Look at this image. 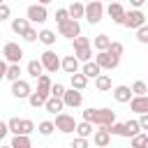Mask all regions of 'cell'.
<instances>
[{
  "label": "cell",
  "mask_w": 148,
  "mask_h": 148,
  "mask_svg": "<svg viewBox=\"0 0 148 148\" xmlns=\"http://www.w3.org/2000/svg\"><path fill=\"white\" fill-rule=\"evenodd\" d=\"M83 118L86 120H90L92 125H113L116 123V111H111V109H86L83 111Z\"/></svg>",
  "instance_id": "cell-1"
},
{
  "label": "cell",
  "mask_w": 148,
  "mask_h": 148,
  "mask_svg": "<svg viewBox=\"0 0 148 148\" xmlns=\"http://www.w3.org/2000/svg\"><path fill=\"white\" fill-rule=\"evenodd\" d=\"M76 120H74V116H69V113H65V111H60V113H56V127L62 132V134H72V132H76Z\"/></svg>",
  "instance_id": "cell-2"
},
{
  "label": "cell",
  "mask_w": 148,
  "mask_h": 148,
  "mask_svg": "<svg viewBox=\"0 0 148 148\" xmlns=\"http://www.w3.org/2000/svg\"><path fill=\"white\" fill-rule=\"evenodd\" d=\"M102 14H104V5H102L99 0H90V2L86 5V21H88L90 25L99 23V21H102Z\"/></svg>",
  "instance_id": "cell-3"
},
{
  "label": "cell",
  "mask_w": 148,
  "mask_h": 148,
  "mask_svg": "<svg viewBox=\"0 0 148 148\" xmlns=\"http://www.w3.org/2000/svg\"><path fill=\"white\" fill-rule=\"evenodd\" d=\"M58 32L67 39H74L81 35V25H79V18H67L65 23H58Z\"/></svg>",
  "instance_id": "cell-4"
},
{
  "label": "cell",
  "mask_w": 148,
  "mask_h": 148,
  "mask_svg": "<svg viewBox=\"0 0 148 148\" xmlns=\"http://www.w3.org/2000/svg\"><path fill=\"white\" fill-rule=\"evenodd\" d=\"M146 23V14L141 12V9H130L127 14H125V21H123V25L125 28H132V30H136V28H141Z\"/></svg>",
  "instance_id": "cell-5"
},
{
  "label": "cell",
  "mask_w": 148,
  "mask_h": 148,
  "mask_svg": "<svg viewBox=\"0 0 148 148\" xmlns=\"http://www.w3.org/2000/svg\"><path fill=\"white\" fill-rule=\"evenodd\" d=\"M42 62H44V69L46 72H51V74H56L58 69H62V60L56 56V51H51V49H46L44 53H42Z\"/></svg>",
  "instance_id": "cell-6"
},
{
  "label": "cell",
  "mask_w": 148,
  "mask_h": 148,
  "mask_svg": "<svg viewBox=\"0 0 148 148\" xmlns=\"http://www.w3.org/2000/svg\"><path fill=\"white\" fill-rule=\"evenodd\" d=\"M25 16L30 18V23H44V21L49 18L46 5H42V2H37V5H30V7H28V12H25Z\"/></svg>",
  "instance_id": "cell-7"
},
{
  "label": "cell",
  "mask_w": 148,
  "mask_h": 148,
  "mask_svg": "<svg viewBox=\"0 0 148 148\" xmlns=\"http://www.w3.org/2000/svg\"><path fill=\"white\" fill-rule=\"evenodd\" d=\"M2 58L9 60V62H21V58H23V49H21L16 42H7V44L2 46Z\"/></svg>",
  "instance_id": "cell-8"
},
{
  "label": "cell",
  "mask_w": 148,
  "mask_h": 148,
  "mask_svg": "<svg viewBox=\"0 0 148 148\" xmlns=\"http://www.w3.org/2000/svg\"><path fill=\"white\" fill-rule=\"evenodd\" d=\"M95 60L99 62V67L102 69H116L118 67V62H120V58L118 56H113V53H109V51H97V56H95Z\"/></svg>",
  "instance_id": "cell-9"
},
{
  "label": "cell",
  "mask_w": 148,
  "mask_h": 148,
  "mask_svg": "<svg viewBox=\"0 0 148 148\" xmlns=\"http://www.w3.org/2000/svg\"><path fill=\"white\" fill-rule=\"evenodd\" d=\"M30 92H32V88H30V83H28L25 79H16V81H12V95H14L16 99H28Z\"/></svg>",
  "instance_id": "cell-10"
},
{
  "label": "cell",
  "mask_w": 148,
  "mask_h": 148,
  "mask_svg": "<svg viewBox=\"0 0 148 148\" xmlns=\"http://www.w3.org/2000/svg\"><path fill=\"white\" fill-rule=\"evenodd\" d=\"M106 14L111 16V21L113 23H118V25H123V21H125V14H127V9L118 2V0H113V2H109V7H106Z\"/></svg>",
  "instance_id": "cell-11"
},
{
  "label": "cell",
  "mask_w": 148,
  "mask_h": 148,
  "mask_svg": "<svg viewBox=\"0 0 148 148\" xmlns=\"http://www.w3.org/2000/svg\"><path fill=\"white\" fill-rule=\"evenodd\" d=\"M62 99H65V106H72V109H79V106L83 104V95H81L79 88H69V90H65Z\"/></svg>",
  "instance_id": "cell-12"
},
{
  "label": "cell",
  "mask_w": 148,
  "mask_h": 148,
  "mask_svg": "<svg viewBox=\"0 0 148 148\" xmlns=\"http://www.w3.org/2000/svg\"><path fill=\"white\" fill-rule=\"evenodd\" d=\"M92 143L99 146V148L109 146L111 143V130L106 125H99V130H95V134H92Z\"/></svg>",
  "instance_id": "cell-13"
},
{
  "label": "cell",
  "mask_w": 148,
  "mask_h": 148,
  "mask_svg": "<svg viewBox=\"0 0 148 148\" xmlns=\"http://www.w3.org/2000/svg\"><path fill=\"white\" fill-rule=\"evenodd\" d=\"M132 97H134V90H132L130 86H116V88H113V99H116V102L127 104Z\"/></svg>",
  "instance_id": "cell-14"
},
{
  "label": "cell",
  "mask_w": 148,
  "mask_h": 148,
  "mask_svg": "<svg viewBox=\"0 0 148 148\" xmlns=\"http://www.w3.org/2000/svg\"><path fill=\"white\" fill-rule=\"evenodd\" d=\"M130 109L134 113H146L148 111V95H134L130 99Z\"/></svg>",
  "instance_id": "cell-15"
},
{
  "label": "cell",
  "mask_w": 148,
  "mask_h": 148,
  "mask_svg": "<svg viewBox=\"0 0 148 148\" xmlns=\"http://www.w3.org/2000/svg\"><path fill=\"white\" fill-rule=\"evenodd\" d=\"M81 72H83L88 79H97V76L102 74V67H99V62H97V60H88V62H83Z\"/></svg>",
  "instance_id": "cell-16"
},
{
  "label": "cell",
  "mask_w": 148,
  "mask_h": 148,
  "mask_svg": "<svg viewBox=\"0 0 148 148\" xmlns=\"http://www.w3.org/2000/svg\"><path fill=\"white\" fill-rule=\"evenodd\" d=\"M44 109H46L49 113H60V111L65 109V99H62V97H56V95H51V97L46 99Z\"/></svg>",
  "instance_id": "cell-17"
},
{
  "label": "cell",
  "mask_w": 148,
  "mask_h": 148,
  "mask_svg": "<svg viewBox=\"0 0 148 148\" xmlns=\"http://www.w3.org/2000/svg\"><path fill=\"white\" fill-rule=\"evenodd\" d=\"M79 58H76V53L74 56H65L62 58V72L65 74H74V72H79Z\"/></svg>",
  "instance_id": "cell-18"
},
{
  "label": "cell",
  "mask_w": 148,
  "mask_h": 148,
  "mask_svg": "<svg viewBox=\"0 0 148 148\" xmlns=\"http://www.w3.org/2000/svg\"><path fill=\"white\" fill-rule=\"evenodd\" d=\"M51 86H53V81L49 79V74H42L37 79V92H42L44 97H51Z\"/></svg>",
  "instance_id": "cell-19"
},
{
  "label": "cell",
  "mask_w": 148,
  "mask_h": 148,
  "mask_svg": "<svg viewBox=\"0 0 148 148\" xmlns=\"http://www.w3.org/2000/svg\"><path fill=\"white\" fill-rule=\"evenodd\" d=\"M28 28H30V18H28V16H25V18H12V30H14L18 37H23Z\"/></svg>",
  "instance_id": "cell-20"
},
{
  "label": "cell",
  "mask_w": 148,
  "mask_h": 148,
  "mask_svg": "<svg viewBox=\"0 0 148 148\" xmlns=\"http://www.w3.org/2000/svg\"><path fill=\"white\" fill-rule=\"evenodd\" d=\"M67 9H69V16H72V18H86V5H83L81 0H74Z\"/></svg>",
  "instance_id": "cell-21"
},
{
  "label": "cell",
  "mask_w": 148,
  "mask_h": 148,
  "mask_svg": "<svg viewBox=\"0 0 148 148\" xmlns=\"http://www.w3.org/2000/svg\"><path fill=\"white\" fill-rule=\"evenodd\" d=\"M28 74H30L32 79H39V76L44 74V62H42V58H39V60H30V62H28Z\"/></svg>",
  "instance_id": "cell-22"
},
{
  "label": "cell",
  "mask_w": 148,
  "mask_h": 148,
  "mask_svg": "<svg viewBox=\"0 0 148 148\" xmlns=\"http://www.w3.org/2000/svg\"><path fill=\"white\" fill-rule=\"evenodd\" d=\"M69 81H72V88H79V90H83V88L88 86V76H86L83 72H74V74H69Z\"/></svg>",
  "instance_id": "cell-23"
},
{
  "label": "cell",
  "mask_w": 148,
  "mask_h": 148,
  "mask_svg": "<svg viewBox=\"0 0 148 148\" xmlns=\"http://www.w3.org/2000/svg\"><path fill=\"white\" fill-rule=\"evenodd\" d=\"M46 99H49V97H44V95H42V92H37V90H32V92H30V97H28V102H30V106H32V109L44 106V104H46Z\"/></svg>",
  "instance_id": "cell-24"
},
{
  "label": "cell",
  "mask_w": 148,
  "mask_h": 148,
  "mask_svg": "<svg viewBox=\"0 0 148 148\" xmlns=\"http://www.w3.org/2000/svg\"><path fill=\"white\" fill-rule=\"evenodd\" d=\"M32 143H30V136L28 134H14V139H12V148H30Z\"/></svg>",
  "instance_id": "cell-25"
},
{
  "label": "cell",
  "mask_w": 148,
  "mask_h": 148,
  "mask_svg": "<svg viewBox=\"0 0 148 148\" xmlns=\"http://www.w3.org/2000/svg\"><path fill=\"white\" fill-rule=\"evenodd\" d=\"M109 44H111V37H109V35H97V37L92 39V46H95L97 51H106Z\"/></svg>",
  "instance_id": "cell-26"
},
{
  "label": "cell",
  "mask_w": 148,
  "mask_h": 148,
  "mask_svg": "<svg viewBox=\"0 0 148 148\" xmlns=\"http://www.w3.org/2000/svg\"><path fill=\"white\" fill-rule=\"evenodd\" d=\"M5 79H7V81H16V79H21V65H18V62H9Z\"/></svg>",
  "instance_id": "cell-27"
},
{
  "label": "cell",
  "mask_w": 148,
  "mask_h": 148,
  "mask_svg": "<svg viewBox=\"0 0 148 148\" xmlns=\"http://www.w3.org/2000/svg\"><path fill=\"white\" fill-rule=\"evenodd\" d=\"M95 88L102 90V92H104V90H111V76H109V74H99V76L95 79Z\"/></svg>",
  "instance_id": "cell-28"
},
{
  "label": "cell",
  "mask_w": 148,
  "mask_h": 148,
  "mask_svg": "<svg viewBox=\"0 0 148 148\" xmlns=\"http://www.w3.org/2000/svg\"><path fill=\"white\" fill-rule=\"evenodd\" d=\"M53 130H58V127H56V123H51V120H42V123L37 125V132H39L42 136H51Z\"/></svg>",
  "instance_id": "cell-29"
},
{
  "label": "cell",
  "mask_w": 148,
  "mask_h": 148,
  "mask_svg": "<svg viewBox=\"0 0 148 148\" xmlns=\"http://www.w3.org/2000/svg\"><path fill=\"white\" fill-rule=\"evenodd\" d=\"M139 132H141V123H139V120H127V123H125V136H127V139H132V136L139 134Z\"/></svg>",
  "instance_id": "cell-30"
},
{
  "label": "cell",
  "mask_w": 148,
  "mask_h": 148,
  "mask_svg": "<svg viewBox=\"0 0 148 148\" xmlns=\"http://www.w3.org/2000/svg\"><path fill=\"white\" fill-rule=\"evenodd\" d=\"M39 42L44 46H53L56 44V32L53 30H39Z\"/></svg>",
  "instance_id": "cell-31"
},
{
  "label": "cell",
  "mask_w": 148,
  "mask_h": 148,
  "mask_svg": "<svg viewBox=\"0 0 148 148\" xmlns=\"http://www.w3.org/2000/svg\"><path fill=\"white\" fill-rule=\"evenodd\" d=\"M76 134H79V136H90V134H92V123L83 118V120L76 125Z\"/></svg>",
  "instance_id": "cell-32"
},
{
  "label": "cell",
  "mask_w": 148,
  "mask_h": 148,
  "mask_svg": "<svg viewBox=\"0 0 148 148\" xmlns=\"http://www.w3.org/2000/svg\"><path fill=\"white\" fill-rule=\"evenodd\" d=\"M74 53H76V58H79L81 62H88V60L92 58V49H90V44H88V46H81V49H74Z\"/></svg>",
  "instance_id": "cell-33"
},
{
  "label": "cell",
  "mask_w": 148,
  "mask_h": 148,
  "mask_svg": "<svg viewBox=\"0 0 148 148\" xmlns=\"http://www.w3.org/2000/svg\"><path fill=\"white\" fill-rule=\"evenodd\" d=\"M130 143H132L134 148H143V146H148V132H146V134H141V132L134 134V136L130 139Z\"/></svg>",
  "instance_id": "cell-34"
},
{
  "label": "cell",
  "mask_w": 148,
  "mask_h": 148,
  "mask_svg": "<svg viewBox=\"0 0 148 148\" xmlns=\"http://www.w3.org/2000/svg\"><path fill=\"white\" fill-rule=\"evenodd\" d=\"M30 132H35V123L28 118H21V132L18 134H30Z\"/></svg>",
  "instance_id": "cell-35"
},
{
  "label": "cell",
  "mask_w": 148,
  "mask_h": 148,
  "mask_svg": "<svg viewBox=\"0 0 148 148\" xmlns=\"http://www.w3.org/2000/svg\"><path fill=\"white\" fill-rule=\"evenodd\" d=\"M136 42L148 44V25H146V23H143L141 28H136Z\"/></svg>",
  "instance_id": "cell-36"
},
{
  "label": "cell",
  "mask_w": 148,
  "mask_h": 148,
  "mask_svg": "<svg viewBox=\"0 0 148 148\" xmlns=\"http://www.w3.org/2000/svg\"><path fill=\"white\" fill-rule=\"evenodd\" d=\"M106 51H109V53H113V56H118V58H120V56H123V51H125V46H123V44H120V42H111V44H109V49H106Z\"/></svg>",
  "instance_id": "cell-37"
},
{
  "label": "cell",
  "mask_w": 148,
  "mask_h": 148,
  "mask_svg": "<svg viewBox=\"0 0 148 148\" xmlns=\"http://www.w3.org/2000/svg\"><path fill=\"white\" fill-rule=\"evenodd\" d=\"M132 90H134V95H148V86L143 81H134L132 83Z\"/></svg>",
  "instance_id": "cell-38"
},
{
  "label": "cell",
  "mask_w": 148,
  "mask_h": 148,
  "mask_svg": "<svg viewBox=\"0 0 148 148\" xmlns=\"http://www.w3.org/2000/svg\"><path fill=\"white\" fill-rule=\"evenodd\" d=\"M109 130L116 136H125V123H113V125H109Z\"/></svg>",
  "instance_id": "cell-39"
},
{
  "label": "cell",
  "mask_w": 148,
  "mask_h": 148,
  "mask_svg": "<svg viewBox=\"0 0 148 148\" xmlns=\"http://www.w3.org/2000/svg\"><path fill=\"white\" fill-rule=\"evenodd\" d=\"M23 39H25V42H37V39H39V32H37V30H35V28L30 25V28L25 30V35H23Z\"/></svg>",
  "instance_id": "cell-40"
},
{
  "label": "cell",
  "mask_w": 148,
  "mask_h": 148,
  "mask_svg": "<svg viewBox=\"0 0 148 148\" xmlns=\"http://www.w3.org/2000/svg\"><path fill=\"white\" fill-rule=\"evenodd\" d=\"M7 123H9V132L12 134H18L21 132V118H9Z\"/></svg>",
  "instance_id": "cell-41"
},
{
  "label": "cell",
  "mask_w": 148,
  "mask_h": 148,
  "mask_svg": "<svg viewBox=\"0 0 148 148\" xmlns=\"http://www.w3.org/2000/svg\"><path fill=\"white\" fill-rule=\"evenodd\" d=\"M67 18H72V16H69V9H58V12H56V21H58V23H65Z\"/></svg>",
  "instance_id": "cell-42"
},
{
  "label": "cell",
  "mask_w": 148,
  "mask_h": 148,
  "mask_svg": "<svg viewBox=\"0 0 148 148\" xmlns=\"http://www.w3.org/2000/svg\"><path fill=\"white\" fill-rule=\"evenodd\" d=\"M72 42H74V49H81V46H88V44H90V39H88V37H83V35L74 37Z\"/></svg>",
  "instance_id": "cell-43"
},
{
  "label": "cell",
  "mask_w": 148,
  "mask_h": 148,
  "mask_svg": "<svg viewBox=\"0 0 148 148\" xmlns=\"http://www.w3.org/2000/svg\"><path fill=\"white\" fill-rule=\"evenodd\" d=\"M51 95H56V97H62V95H65V86L56 81V83L51 86Z\"/></svg>",
  "instance_id": "cell-44"
},
{
  "label": "cell",
  "mask_w": 148,
  "mask_h": 148,
  "mask_svg": "<svg viewBox=\"0 0 148 148\" xmlns=\"http://www.w3.org/2000/svg\"><path fill=\"white\" fill-rule=\"evenodd\" d=\"M72 148H88V136H76L72 141Z\"/></svg>",
  "instance_id": "cell-45"
},
{
  "label": "cell",
  "mask_w": 148,
  "mask_h": 148,
  "mask_svg": "<svg viewBox=\"0 0 148 148\" xmlns=\"http://www.w3.org/2000/svg\"><path fill=\"white\" fill-rule=\"evenodd\" d=\"M139 123H141V130L148 132V111L146 113H139Z\"/></svg>",
  "instance_id": "cell-46"
},
{
  "label": "cell",
  "mask_w": 148,
  "mask_h": 148,
  "mask_svg": "<svg viewBox=\"0 0 148 148\" xmlns=\"http://www.w3.org/2000/svg\"><path fill=\"white\" fill-rule=\"evenodd\" d=\"M0 18H9V5L7 2L0 5Z\"/></svg>",
  "instance_id": "cell-47"
},
{
  "label": "cell",
  "mask_w": 148,
  "mask_h": 148,
  "mask_svg": "<svg viewBox=\"0 0 148 148\" xmlns=\"http://www.w3.org/2000/svg\"><path fill=\"white\" fill-rule=\"evenodd\" d=\"M7 132H9V123H0V141L7 136Z\"/></svg>",
  "instance_id": "cell-48"
},
{
  "label": "cell",
  "mask_w": 148,
  "mask_h": 148,
  "mask_svg": "<svg viewBox=\"0 0 148 148\" xmlns=\"http://www.w3.org/2000/svg\"><path fill=\"white\" fill-rule=\"evenodd\" d=\"M143 2H146V0H130V5H132V7H136V9H141V7H143Z\"/></svg>",
  "instance_id": "cell-49"
},
{
  "label": "cell",
  "mask_w": 148,
  "mask_h": 148,
  "mask_svg": "<svg viewBox=\"0 0 148 148\" xmlns=\"http://www.w3.org/2000/svg\"><path fill=\"white\" fill-rule=\"evenodd\" d=\"M37 2H42V5H49V2H51V0H37Z\"/></svg>",
  "instance_id": "cell-50"
},
{
  "label": "cell",
  "mask_w": 148,
  "mask_h": 148,
  "mask_svg": "<svg viewBox=\"0 0 148 148\" xmlns=\"http://www.w3.org/2000/svg\"><path fill=\"white\" fill-rule=\"evenodd\" d=\"M109 2H113V0H109Z\"/></svg>",
  "instance_id": "cell-51"
},
{
  "label": "cell",
  "mask_w": 148,
  "mask_h": 148,
  "mask_svg": "<svg viewBox=\"0 0 148 148\" xmlns=\"http://www.w3.org/2000/svg\"><path fill=\"white\" fill-rule=\"evenodd\" d=\"M86 2H90V0H86Z\"/></svg>",
  "instance_id": "cell-52"
}]
</instances>
